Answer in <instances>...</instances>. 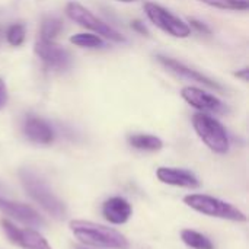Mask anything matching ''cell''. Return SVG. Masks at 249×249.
I'll return each instance as SVG.
<instances>
[{
	"instance_id": "cell-1",
	"label": "cell",
	"mask_w": 249,
	"mask_h": 249,
	"mask_svg": "<svg viewBox=\"0 0 249 249\" xmlns=\"http://www.w3.org/2000/svg\"><path fill=\"white\" fill-rule=\"evenodd\" d=\"M70 231L86 245L108 249H128V241L117 231L85 220H71Z\"/></svg>"
},
{
	"instance_id": "cell-2",
	"label": "cell",
	"mask_w": 249,
	"mask_h": 249,
	"mask_svg": "<svg viewBox=\"0 0 249 249\" xmlns=\"http://www.w3.org/2000/svg\"><path fill=\"white\" fill-rule=\"evenodd\" d=\"M20 181L26 190V193L54 219H64L67 214L66 206L50 191L47 184L32 171L23 169L20 171Z\"/></svg>"
},
{
	"instance_id": "cell-3",
	"label": "cell",
	"mask_w": 249,
	"mask_h": 249,
	"mask_svg": "<svg viewBox=\"0 0 249 249\" xmlns=\"http://www.w3.org/2000/svg\"><path fill=\"white\" fill-rule=\"evenodd\" d=\"M193 125L210 150L220 155L229 150V137L217 120L204 112H198L193 117Z\"/></svg>"
},
{
	"instance_id": "cell-4",
	"label": "cell",
	"mask_w": 249,
	"mask_h": 249,
	"mask_svg": "<svg viewBox=\"0 0 249 249\" xmlns=\"http://www.w3.org/2000/svg\"><path fill=\"white\" fill-rule=\"evenodd\" d=\"M184 203L190 206L191 209L212 216V217H219V219H226V220H233V222H245L247 216L233 207L229 203H225L219 198L210 197V196H203V194H193L187 196L184 198Z\"/></svg>"
},
{
	"instance_id": "cell-5",
	"label": "cell",
	"mask_w": 249,
	"mask_h": 249,
	"mask_svg": "<svg viewBox=\"0 0 249 249\" xmlns=\"http://www.w3.org/2000/svg\"><path fill=\"white\" fill-rule=\"evenodd\" d=\"M66 13L67 16L77 22L79 25L85 26V28H89L92 31H95L98 35L104 36V38H108L111 41H115V42H124L125 41V36L123 34H120L118 31H115L112 26H109L108 23H105L104 20H101L99 18H96L90 10H88L86 7H83L80 3L77 1H70L67 3L66 6Z\"/></svg>"
},
{
	"instance_id": "cell-6",
	"label": "cell",
	"mask_w": 249,
	"mask_h": 249,
	"mask_svg": "<svg viewBox=\"0 0 249 249\" xmlns=\"http://www.w3.org/2000/svg\"><path fill=\"white\" fill-rule=\"evenodd\" d=\"M144 12L152 23L175 38H187L191 34V28L188 23L156 3H146Z\"/></svg>"
},
{
	"instance_id": "cell-7",
	"label": "cell",
	"mask_w": 249,
	"mask_h": 249,
	"mask_svg": "<svg viewBox=\"0 0 249 249\" xmlns=\"http://www.w3.org/2000/svg\"><path fill=\"white\" fill-rule=\"evenodd\" d=\"M35 53L45 64V67H48L50 70H67L71 64V57L67 50L41 36L35 42Z\"/></svg>"
},
{
	"instance_id": "cell-8",
	"label": "cell",
	"mask_w": 249,
	"mask_h": 249,
	"mask_svg": "<svg viewBox=\"0 0 249 249\" xmlns=\"http://www.w3.org/2000/svg\"><path fill=\"white\" fill-rule=\"evenodd\" d=\"M156 58H158V61H159L166 70H169L171 73H174V74H177V76H179V77H184V79H187V80H191V82H197V83L206 85L207 88L214 89V90H217V92H223V90H225V88H223L220 83H217L216 80H213V79H210L209 76L200 73L198 70L190 69L188 66H185L184 63H181V61H178V60H175V58H171V57H166V55H162V54H158Z\"/></svg>"
},
{
	"instance_id": "cell-9",
	"label": "cell",
	"mask_w": 249,
	"mask_h": 249,
	"mask_svg": "<svg viewBox=\"0 0 249 249\" xmlns=\"http://www.w3.org/2000/svg\"><path fill=\"white\" fill-rule=\"evenodd\" d=\"M1 228L7 235L9 241L23 249H51L48 242L38 232L31 229H18L10 222L3 220Z\"/></svg>"
},
{
	"instance_id": "cell-10",
	"label": "cell",
	"mask_w": 249,
	"mask_h": 249,
	"mask_svg": "<svg viewBox=\"0 0 249 249\" xmlns=\"http://www.w3.org/2000/svg\"><path fill=\"white\" fill-rule=\"evenodd\" d=\"M181 96L194 108L200 111H207V112H226V105L216 98L214 95L207 93L206 90H201L194 86H187L181 90Z\"/></svg>"
},
{
	"instance_id": "cell-11",
	"label": "cell",
	"mask_w": 249,
	"mask_h": 249,
	"mask_svg": "<svg viewBox=\"0 0 249 249\" xmlns=\"http://www.w3.org/2000/svg\"><path fill=\"white\" fill-rule=\"evenodd\" d=\"M0 210L4 214L16 219L18 222H20L23 225L31 226V228H41L45 225L42 217L34 209H31L25 204H20V203L9 201L4 197H0Z\"/></svg>"
},
{
	"instance_id": "cell-12",
	"label": "cell",
	"mask_w": 249,
	"mask_h": 249,
	"mask_svg": "<svg viewBox=\"0 0 249 249\" xmlns=\"http://www.w3.org/2000/svg\"><path fill=\"white\" fill-rule=\"evenodd\" d=\"M25 136L36 144H50L54 140V131L51 125L42 118L29 115L23 123Z\"/></svg>"
},
{
	"instance_id": "cell-13",
	"label": "cell",
	"mask_w": 249,
	"mask_h": 249,
	"mask_svg": "<svg viewBox=\"0 0 249 249\" xmlns=\"http://www.w3.org/2000/svg\"><path fill=\"white\" fill-rule=\"evenodd\" d=\"M158 178L163 184L184 187V188H197L200 187L198 179L185 169H175V168H159L156 172Z\"/></svg>"
},
{
	"instance_id": "cell-14",
	"label": "cell",
	"mask_w": 249,
	"mask_h": 249,
	"mask_svg": "<svg viewBox=\"0 0 249 249\" xmlns=\"http://www.w3.org/2000/svg\"><path fill=\"white\" fill-rule=\"evenodd\" d=\"M102 213L108 222L114 225H123L131 216V206L121 197H112L104 203Z\"/></svg>"
},
{
	"instance_id": "cell-15",
	"label": "cell",
	"mask_w": 249,
	"mask_h": 249,
	"mask_svg": "<svg viewBox=\"0 0 249 249\" xmlns=\"http://www.w3.org/2000/svg\"><path fill=\"white\" fill-rule=\"evenodd\" d=\"M128 143L139 150H149V152H156L160 150L163 143L159 137L150 136V134H134L128 137Z\"/></svg>"
},
{
	"instance_id": "cell-16",
	"label": "cell",
	"mask_w": 249,
	"mask_h": 249,
	"mask_svg": "<svg viewBox=\"0 0 249 249\" xmlns=\"http://www.w3.org/2000/svg\"><path fill=\"white\" fill-rule=\"evenodd\" d=\"M181 238L182 241L194 249H213V244L210 242L209 238H206L204 235L198 233V232H194V231H182L181 232Z\"/></svg>"
},
{
	"instance_id": "cell-17",
	"label": "cell",
	"mask_w": 249,
	"mask_h": 249,
	"mask_svg": "<svg viewBox=\"0 0 249 249\" xmlns=\"http://www.w3.org/2000/svg\"><path fill=\"white\" fill-rule=\"evenodd\" d=\"M63 29V22L55 16H48L42 20L41 25V38L53 41Z\"/></svg>"
},
{
	"instance_id": "cell-18",
	"label": "cell",
	"mask_w": 249,
	"mask_h": 249,
	"mask_svg": "<svg viewBox=\"0 0 249 249\" xmlns=\"http://www.w3.org/2000/svg\"><path fill=\"white\" fill-rule=\"evenodd\" d=\"M70 42L77 45V47H83V48H102V47H105V42L98 35H92V34H76V35L70 36Z\"/></svg>"
},
{
	"instance_id": "cell-19",
	"label": "cell",
	"mask_w": 249,
	"mask_h": 249,
	"mask_svg": "<svg viewBox=\"0 0 249 249\" xmlns=\"http://www.w3.org/2000/svg\"><path fill=\"white\" fill-rule=\"evenodd\" d=\"M204 4L217 7L222 10H248V0H200Z\"/></svg>"
},
{
	"instance_id": "cell-20",
	"label": "cell",
	"mask_w": 249,
	"mask_h": 249,
	"mask_svg": "<svg viewBox=\"0 0 249 249\" xmlns=\"http://www.w3.org/2000/svg\"><path fill=\"white\" fill-rule=\"evenodd\" d=\"M25 35H26V29L25 25L22 23H13L6 31V39L13 47L22 45V42L25 41Z\"/></svg>"
},
{
	"instance_id": "cell-21",
	"label": "cell",
	"mask_w": 249,
	"mask_h": 249,
	"mask_svg": "<svg viewBox=\"0 0 249 249\" xmlns=\"http://www.w3.org/2000/svg\"><path fill=\"white\" fill-rule=\"evenodd\" d=\"M190 23H191V26L197 31V32H200V34H212V29L204 23V22H201V20H198V19H194V18H191L190 20H188Z\"/></svg>"
},
{
	"instance_id": "cell-22",
	"label": "cell",
	"mask_w": 249,
	"mask_h": 249,
	"mask_svg": "<svg viewBox=\"0 0 249 249\" xmlns=\"http://www.w3.org/2000/svg\"><path fill=\"white\" fill-rule=\"evenodd\" d=\"M7 99H9V96H7L6 83H4V80L0 77V109L6 107V104H7Z\"/></svg>"
},
{
	"instance_id": "cell-23",
	"label": "cell",
	"mask_w": 249,
	"mask_h": 249,
	"mask_svg": "<svg viewBox=\"0 0 249 249\" xmlns=\"http://www.w3.org/2000/svg\"><path fill=\"white\" fill-rule=\"evenodd\" d=\"M131 28H133L134 31H137L139 34H142V35H149L147 28H146L144 23H142L140 20H133V22H131Z\"/></svg>"
},
{
	"instance_id": "cell-24",
	"label": "cell",
	"mask_w": 249,
	"mask_h": 249,
	"mask_svg": "<svg viewBox=\"0 0 249 249\" xmlns=\"http://www.w3.org/2000/svg\"><path fill=\"white\" fill-rule=\"evenodd\" d=\"M235 76H236V77L244 79V82H248V69H242L241 71H236V73H235Z\"/></svg>"
},
{
	"instance_id": "cell-25",
	"label": "cell",
	"mask_w": 249,
	"mask_h": 249,
	"mask_svg": "<svg viewBox=\"0 0 249 249\" xmlns=\"http://www.w3.org/2000/svg\"><path fill=\"white\" fill-rule=\"evenodd\" d=\"M4 196H6V188H4V185L0 184V197H4Z\"/></svg>"
},
{
	"instance_id": "cell-26",
	"label": "cell",
	"mask_w": 249,
	"mask_h": 249,
	"mask_svg": "<svg viewBox=\"0 0 249 249\" xmlns=\"http://www.w3.org/2000/svg\"><path fill=\"white\" fill-rule=\"evenodd\" d=\"M118 1H124V3H131V1H136V0H118Z\"/></svg>"
}]
</instances>
